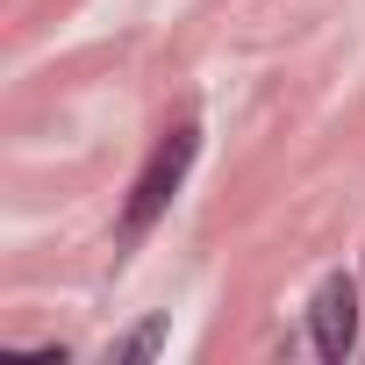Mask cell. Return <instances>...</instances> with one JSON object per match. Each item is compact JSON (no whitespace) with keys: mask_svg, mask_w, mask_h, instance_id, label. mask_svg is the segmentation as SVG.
<instances>
[{"mask_svg":"<svg viewBox=\"0 0 365 365\" xmlns=\"http://www.w3.org/2000/svg\"><path fill=\"white\" fill-rule=\"evenodd\" d=\"M194 158H201V129H194V122H179V129H165V136L150 143L143 172L129 179V201H122V215H115V244H122V251L150 237V222L172 208V194H179V187H187Z\"/></svg>","mask_w":365,"mask_h":365,"instance_id":"1","label":"cell"},{"mask_svg":"<svg viewBox=\"0 0 365 365\" xmlns=\"http://www.w3.org/2000/svg\"><path fill=\"white\" fill-rule=\"evenodd\" d=\"M308 344L322 365H344L358 351V279L351 272H329L308 301Z\"/></svg>","mask_w":365,"mask_h":365,"instance_id":"2","label":"cell"},{"mask_svg":"<svg viewBox=\"0 0 365 365\" xmlns=\"http://www.w3.org/2000/svg\"><path fill=\"white\" fill-rule=\"evenodd\" d=\"M158 351H165V315H143L129 336L108 344V365H143V358H158Z\"/></svg>","mask_w":365,"mask_h":365,"instance_id":"3","label":"cell"}]
</instances>
